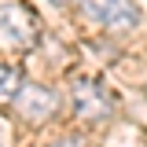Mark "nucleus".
<instances>
[{
    "instance_id": "7ed1b4c3",
    "label": "nucleus",
    "mask_w": 147,
    "mask_h": 147,
    "mask_svg": "<svg viewBox=\"0 0 147 147\" xmlns=\"http://www.w3.org/2000/svg\"><path fill=\"white\" fill-rule=\"evenodd\" d=\"M15 114L22 121H30V125H44V121H52L55 110H59V96L52 88H44V85H33V81H26L15 96Z\"/></svg>"
},
{
    "instance_id": "f257e3e1",
    "label": "nucleus",
    "mask_w": 147,
    "mask_h": 147,
    "mask_svg": "<svg viewBox=\"0 0 147 147\" xmlns=\"http://www.w3.org/2000/svg\"><path fill=\"white\" fill-rule=\"evenodd\" d=\"M40 40V22L26 4H4L0 7V48H33Z\"/></svg>"
},
{
    "instance_id": "f03ea898",
    "label": "nucleus",
    "mask_w": 147,
    "mask_h": 147,
    "mask_svg": "<svg viewBox=\"0 0 147 147\" xmlns=\"http://www.w3.org/2000/svg\"><path fill=\"white\" fill-rule=\"evenodd\" d=\"M81 15L110 33H125V30H136L140 7L132 0H81Z\"/></svg>"
},
{
    "instance_id": "423d86ee",
    "label": "nucleus",
    "mask_w": 147,
    "mask_h": 147,
    "mask_svg": "<svg viewBox=\"0 0 147 147\" xmlns=\"http://www.w3.org/2000/svg\"><path fill=\"white\" fill-rule=\"evenodd\" d=\"M55 147H81V140H74V136H66V140H59Z\"/></svg>"
},
{
    "instance_id": "20e7f679",
    "label": "nucleus",
    "mask_w": 147,
    "mask_h": 147,
    "mask_svg": "<svg viewBox=\"0 0 147 147\" xmlns=\"http://www.w3.org/2000/svg\"><path fill=\"white\" fill-rule=\"evenodd\" d=\"M74 114L81 118V121H107L110 114H114V96H110L99 81H77L74 85Z\"/></svg>"
},
{
    "instance_id": "0eeeda50",
    "label": "nucleus",
    "mask_w": 147,
    "mask_h": 147,
    "mask_svg": "<svg viewBox=\"0 0 147 147\" xmlns=\"http://www.w3.org/2000/svg\"><path fill=\"white\" fill-rule=\"evenodd\" d=\"M52 4H70V0H52Z\"/></svg>"
},
{
    "instance_id": "39448f33",
    "label": "nucleus",
    "mask_w": 147,
    "mask_h": 147,
    "mask_svg": "<svg viewBox=\"0 0 147 147\" xmlns=\"http://www.w3.org/2000/svg\"><path fill=\"white\" fill-rule=\"evenodd\" d=\"M22 85L26 81H22V70L18 66H0V107H11Z\"/></svg>"
}]
</instances>
